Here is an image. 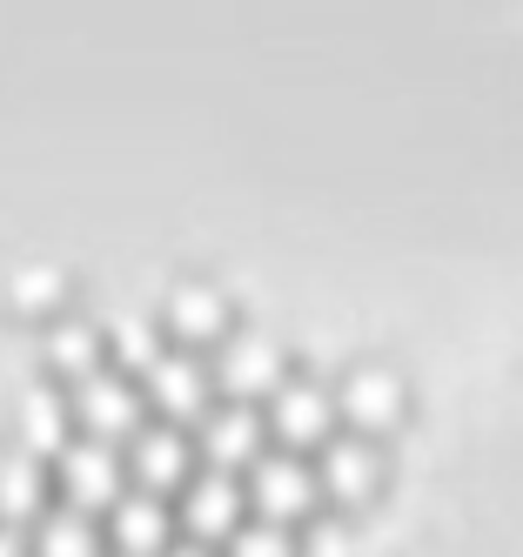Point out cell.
Listing matches in <instances>:
<instances>
[{
    "instance_id": "1",
    "label": "cell",
    "mask_w": 523,
    "mask_h": 557,
    "mask_svg": "<svg viewBox=\"0 0 523 557\" xmlns=\"http://www.w3.org/2000/svg\"><path fill=\"white\" fill-rule=\"evenodd\" d=\"M74 396V430H88V436H108V444H128V436L148 423V396H141V376L128 370H88L80 383H67Z\"/></svg>"
},
{
    "instance_id": "2",
    "label": "cell",
    "mask_w": 523,
    "mask_h": 557,
    "mask_svg": "<svg viewBox=\"0 0 523 557\" xmlns=\"http://www.w3.org/2000/svg\"><path fill=\"white\" fill-rule=\"evenodd\" d=\"M241 517H249V491H241V476H235V470L195 463V470H188V484L175 491V524H182V537L228 544Z\"/></svg>"
},
{
    "instance_id": "3",
    "label": "cell",
    "mask_w": 523,
    "mask_h": 557,
    "mask_svg": "<svg viewBox=\"0 0 523 557\" xmlns=\"http://www.w3.org/2000/svg\"><path fill=\"white\" fill-rule=\"evenodd\" d=\"M54 476H61L67 504H80V510H108L121 491H128V450L108 444V436L74 430L67 444L54 450Z\"/></svg>"
},
{
    "instance_id": "4",
    "label": "cell",
    "mask_w": 523,
    "mask_h": 557,
    "mask_svg": "<svg viewBox=\"0 0 523 557\" xmlns=\"http://www.w3.org/2000/svg\"><path fill=\"white\" fill-rule=\"evenodd\" d=\"M269 430L282 436V444H289V450H322V444H329V436L343 430V410H336V389L329 383H315V376H282L275 389H269Z\"/></svg>"
},
{
    "instance_id": "5",
    "label": "cell",
    "mask_w": 523,
    "mask_h": 557,
    "mask_svg": "<svg viewBox=\"0 0 523 557\" xmlns=\"http://www.w3.org/2000/svg\"><path fill=\"white\" fill-rule=\"evenodd\" d=\"M249 504H256V517H275V524H296V517H309L315 510V463L302 457V450H262L256 463H249Z\"/></svg>"
},
{
    "instance_id": "6",
    "label": "cell",
    "mask_w": 523,
    "mask_h": 557,
    "mask_svg": "<svg viewBox=\"0 0 523 557\" xmlns=\"http://www.w3.org/2000/svg\"><path fill=\"white\" fill-rule=\"evenodd\" d=\"M128 484H141V491H182L188 484V470H195V444H188V430L182 423H169V417H148L128 444Z\"/></svg>"
},
{
    "instance_id": "7",
    "label": "cell",
    "mask_w": 523,
    "mask_h": 557,
    "mask_svg": "<svg viewBox=\"0 0 523 557\" xmlns=\"http://www.w3.org/2000/svg\"><path fill=\"white\" fill-rule=\"evenodd\" d=\"M262 430H269V417L249 404V396L209 404V410H201V430H195L201 463H215V470H249V463L262 457Z\"/></svg>"
},
{
    "instance_id": "8",
    "label": "cell",
    "mask_w": 523,
    "mask_h": 557,
    "mask_svg": "<svg viewBox=\"0 0 523 557\" xmlns=\"http://www.w3.org/2000/svg\"><path fill=\"white\" fill-rule=\"evenodd\" d=\"M108 537H114V550H128V557H161L175 537H182V524H175V504L161 497V491H141V484H128L114 504H108Z\"/></svg>"
},
{
    "instance_id": "9",
    "label": "cell",
    "mask_w": 523,
    "mask_h": 557,
    "mask_svg": "<svg viewBox=\"0 0 523 557\" xmlns=\"http://www.w3.org/2000/svg\"><path fill=\"white\" fill-rule=\"evenodd\" d=\"M141 396L169 417V423H182V417H201L209 410V363L182 343V349H161L154 363L141 370Z\"/></svg>"
},
{
    "instance_id": "10",
    "label": "cell",
    "mask_w": 523,
    "mask_h": 557,
    "mask_svg": "<svg viewBox=\"0 0 523 557\" xmlns=\"http://www.w3.org/2000/svg\"><path fill=\"white\" fill-rule=\"evenodd\" d=\"M209 370L228 383V396H249V404H256V396H269L282 376H289V363H282V343L262 336V330H228Z\"/></svg>"
},
{
    "instance_id": "11",
    "label": "cell",
    "mask_w": 523,
    "mask_h": 557,
    "mask_svg": "<svg viewBox=\"0 0 523 557\" xmlns=\"http://www.w3.org/2000/svg\"><path fill=\"white\" fill-rule=\"evenodd\" d=\"M402 376L389 370V363H356L349 376H343V389H336V410H343V423L349 430H362V436H376V430H389L396 417H402Z\"/></svg>"
},
{
    "instance_id": "12",
    "label": "cell",
    "mask_w": 523,
    "mask_h": 557,
    "mask_svg": "<svg viewBox=\"0 0 523 557\" xmlns=\"http://www.w3.org/2000/svg\"><path fill=\"white\" fill-rule=\"evenodd\" d=\"M376 476H383L376 436H362V430H349V423L315 450V484H322V491H336V497H370V491H376Z\"/></svg>"
},
{
    "instance_id": "13",
    "label": "cell",
    "mask_w": 523,
    "mask_h": 557,
    "mask_svg": "<svg viewBox=\"0 0 523 557\" xmlns=\"http://www.w3.org/2000/svg\"><path fill=\"white\" fill-rule=\"evenodd\" d=\"M40 349H48V370L80 383L88 370L108 363V330L95 323V315H80V309H54L48 315V330H40Z\"/></svg>"
},
{
    "instance_id": "14",
    "label": "cell",
    "mask_w": 523,
    "mask_h": 557,
    "mask_svg": "<svg viewBox=\"0 0 523 557\" xmlns=\"http://www.w3.org/2000/svg\"><path fill=\"white\" fill-rule=\"evenodd\" d=\"M21 436H27L34 457H40V450H61L67 436H74V396H67L61 376L27 383V396H21Z\"/></svg>"
},
{
    "instance_id": "15",
    "label": "cell",
    "mask_w": 523,
    "mask_h": 557,
    "mask_svg": "<svg viewBox=\"0 0 523 557\" xmlns=\"http://www.w3.org/2000/svg\"><path fill=\"white\" fill-rule=\"evenodd\" d=\"M161 315H169V330H175L182 343H209V336L222 343V336H228V296H222L215 283H201V275L175 283Z\"/></svg>"
},
{
    "instance_id": "16",
    "label": "cell",
    "mask_w": 523,
    "mask_h": 557,
    "mask_svg": "<svg viewBox=\"0 0 523 557\" xmlns=\"http://www.w3.org/2000/svg\"><path fill=\"white\" fill-rule=\"evenodd\" d=\"M27 544H34V557H101V524L80 504H48L34 517Z\"/></svg>"
},
{
    "instance_id": "17",
    "label": "cell",
    "mask_w": 523,
    "mask_h": 557,
    "mask_svg": "<svg viewBox=\"0 0 523 557\" xmlns=\"http://www.w3.org/2000/svg\"><path fill=\"white\" fill-rule=\"evenodd\" d=\"M48 510V463L34 450H14L0 463V524H34Z\"/></svg>"
},
{
    "instance_id": "18",
    "label": "cell",
    "mask_w": 523,
    "mask_h": 557,
    "mask_svg": "<svg viewBox=\"0 0 523 557\" xmlns=\"http://www.w3.org/2000/svg\"><path fill=\"white\" fill-rule=\"evenodd\" d=\"M222 557H296V531L275 524V517H241Z\"/></svg>"
},
{
    "instance_id": "19",
    "label": "cell",
    "mask_w": 523,
    "mask_h": 557,
    "mask_svg": "<svg viewBox=\"0 0 523 557\" xmlns=\"http://www.w3.org/2000/svg\"><path fill=\"white\" fill-rule=\"evenodd\" d=\"M61 289H67L61 269H21V275H14V302L34 309V315H54V309H61Z\"/></svg>"
},
{
    "instance_id": "20",
    "label": "cell",
    "mask_w": 523,
    "mask_h": 557,
    "mask_svg": "<svg viewBox=\"0 0 523 557\" xmlns=\"http://www.w3.org/2000/svg\"><path fill=\"white\" fill-rule=\"evenodd\" d=\"M296 557H356V537L336 524V517H315V524L296 537Z\"/></svg>"
},
{
    "instance_id": "21",
    "label": "cell",
    "mask_w": 523,
    "mask_h": 557,
    "mask_svg": "<svg viewBox=\"0 0 523 557\" xmlns=\"http://www.w3.org/2000/svg\"><path fill=\"white\" fill-rule=\"evenodd\" d=\"M0 557H34V544H27L21 524H0Z\"/></svg>"
},
{
    "instance_id": "22",
    "label": "cell",
    "mask_w": 523,
    "mask_h": 557,
    "mask_svg": "<svg viewBox=\"0 0 523 557\" xmlns=\"http://www.w3.org/2000/svg\"><path fill=\"white\" fill-rule=\"evenodd\" d=\"M161 557H222V550H215V544H201V537H175Z\"/></svg>"
},
{
    "instance_id": "23",
    "label": "cell",
    "mask_w": 523,
    "mask_h": 557,
    "mask_svg": "<svg viewBox=\"0 0 523 557\" xmlns=\"http://www.w3.org/2000/svg\"><path fill=\"white\" fill-rule=\"evenodd\" d=\"M114 557H128V550H114Z\"/></svg>"
}]
</instances>
